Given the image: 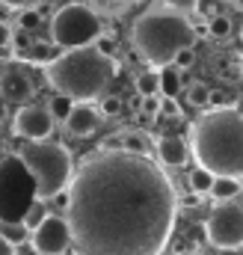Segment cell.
I'll use <instances>...</instances> for the list:
<instances>
[{
    "label": "cell",
    "mask_w": 243,
    "mask_h": 255,
    "mask_svg": "<svg viewBox=\"0 0 243 255\" xmlns=\"http://www.w3.org/2000/svg\"><path fill=\"white\" fill-rule=\"evenodd\" d=\"M68 187L74 255H163L181 202L151 154L107 145Z\"/></svg>",
    "instance_id": "cell-1"
},
{
    "label": "cell",
    "mask_w": 243,
    "mask_h": 255,
    "mask_svg": "<svg viewBox=\"0 0 243 255\" xmlns=\"http://www.w3.org/2000/svg\"><path fill=\"white\" fill-rule=\"evenodd\" d=\"M193 154L214 175L243 178V116L232 107H208L193 122Z\"/></svg>",
    "instance_id": "cell-2"
},
{
    "label": "cell",
    "mask_w": 243,
    "mask_h": 255,
    "mask_svg": "<svg viewBox=\"0 0 243 255\" xmlns=\"http://www.w3.org/2000/svg\"><path fill=\"white\" fill-rule=\"evenodd\" d=\"M116 71L119 65L107 51H101L98 45H86L65 51L48 65V83L62 95H71L74 101H92L107 92Z\"/></svg>",
    "instance_id": "cell-3"
},
{
    "label": "cell",
    "mask_w": 243,
    "mask_h": 255,
    "mask_svg": "<svg viewBox=\"0 0 243 255\" xmlns=\"http://www.w3.org/2000/svg\"><path fill=\"white\" fill-rule=\"evenodd\" d=\"M130 39H133L136 51H139L151 65H157V68H160V65H169L175 60L178 51L193 48V45L199 42L190 15L172 9V6H166V3L145 9V12L133 21Z\"/></svg>",
    "instance_id": "cell-4"
},
{
    "label": "cell",
    "mask_w": 243,
    "mask_h": 255,
    "mask_svg": "<svg viewBox=\"0 0 243 255\" xmlns=\"http://www.w3.org/2000/svg\"><path fill=\"white\" fill-rule=\"evenodd\" d=\"M18 160L33 175L39 199H51L54 193L65 190L74 178V163L68 148L54 139H27L18 148Z\"/></svg>",
    "instance_id": "cell-5"
},
{
    "label": "cell",
    "mask_w": 243,
    "mask_h": 255,
    "mask_svg": "<svg viewBox=\"0 0 243 255\" xmlns=\"http://www.w3.org/2000/svg\"><path fill=\"white\" fill-rule=\"evenodd\" d=\"M101 33H104V21L86 3H68V6L57 9L51 18V39L62 51L95 45Z\"/></svg>",
    "instance_id": "cell-6"
},
{
    "label": "cell",
    "mask_w": 243,
    "mask_h": 255,
    "mask_svg": "<svg viewBox=\"0 0 243 255\" xmlns=\"http://www.w3.org/2000/svg\"><path fill=\"white\" fill-rule=\"evenodd\" d=\"M208 244L217 250H241L243 247V205L220 202L205 220Z\"/></svg>",
    "instance_id": "cell-7"
},
{
    "label": "cell",
    "mask_w": 243,
    "mask_h": 255,
    "mask_svg": "<svg viewBox=\"0 0 243 255\" xmlns=\"http://www.w3.org/2000/svg\"><path fill=\"white\" fill-rule=\"evenodd\" d=\"M30 247L36 255H65L74 247V235H71V223L68 214H48L33 232H30Z\"/></svg>",
    "instance_id": "cell-8"
},
{
    "label": "cell",
    "mask_w": 243,
    "mask_h": 255,
    "mask_svg": "<svg viewBox=\"0 0 243 255\" xmlns=\"http://www.w3.org/2000/svg\"><path fill=\"white\" fill-rule=\"evenodd\" d=\"M54 125H57V119L51 116V110L39 107V104H24L12 119V130L21 139H51Z\"/></svg>",
    "instance_id": "cell-9"
},
{
    "label": "cell",
    "mask_w": 243,
    "mask_h": 255,
    "mask_svg": "<svg viewBox=\"0 0 243 255\" xmlns=\"http://www.w3.org/2000/svg\"><path fill=\"white\" fill-rule=\"evenodd\" d=\"M98 125H101V110H95L89 101H77L71 116L65 119V128L71 136H89L98 130Z\"/></svg>",
    "instance_id": "cell-10"
},
{
    "label": "cell",
    "mask_w": 243,
    "mask_h": 255,
    "mask_svg": "<svg viewBox=\"0 0 243 255\" xmlns=\"http://www.w3.org/2000/svg\"><path fill=\"white\" fill-rule=\"evenodd\" d=\"M33 80L24 74V71H18V68H9L6 74H0V98H6V101H15V104H24V101H30L33 98Z\"/></svg>",
    "instance_id": "cell-11"
},
{
    "label": "cell",
    "mask_w": 243,
    "mask_h": 255,
    "mask_svg": "<svg viewBox=\"0 0 243 255\" xmlns=\"http://www.w3.org/2000/svg\"><path fill=\"white\" fill-rule=\"evenodd\" d=\"M187 157H190V151H187V142L178 139V136H163L160 142H157V160L163 163V166H184L187 163Z\"/></svg>",
    "instance_id": "cell-12"
},
{
    "label": "cell",
    "mask_w": 243,
    "mask_h": 255,
    "mask_svg": "<svg viewBox=\"0 0 243 255\" xmlns=\"http://www.w3.org/2000/svg\"><path fill=\"white\" fill-rule=\"evenodd\" d=\"M241 193H243V181L238 175H217L214 178L211 199H217V202H235Z\"/></svg>",
    "instance_id": "cell-13"
},
{
    "label": "cell",
    "mask_w": 243,
    "mask_h": 255,
    "mask_svg": "<svg viewBox=\"0 0 243 255\" xmlns=\"http://www.w3.org/2000/svg\"><path fill=\"white\" fill-rule=\"evenodd\" d=\"M181 68L175 63H169V65H160V95H178L181 92Z\"/></svg>",
    "instance_id": "cell-14"
},
{
    "label": "cell",
    "mask_w": 243,
    "mask_h": 255,
    "mask_svg": "<svg viewBox=\"0 0 243 255\" xmlns=\"http://www.w3.org/2000/svg\"><path fill=\"white\" fill-rule=\"evenodd\" d=\"M214 172L211 169H205V166H196V169H190V175H187V184H190V190L199 193V196H211V187H214Z\"/></svg>",
    "instance_id": "cell-15"
},
{
    "label": "cell",
    "mask_w": 243,
    "mask_h": 255,
    "mask_svg": "<svg viewBox=\"0 0 243 255\" xmlns=\"http://www.w3.org/2000/svg\"><path fill=\"white\" fill-rule=\"evenodd\" d=\"M133 86H136L139 95H157V92H160V68H145V71H139L136 80H133Z\"/></svg>",
    "instance_id": "cell-16"
},
{
    "label": "cell",
    "mask_w": 243,
    "mask_h": 255,
    "mask_svg": "<svg viewBox=\"0 0 243 255\" xmlns=\"http://www.w3.org/2000/svg\"><path fill=\"white\" fill-rule=\"evenodd\" d=\"M74 98L71 95H62V92H54L51 98H48V110H51V116L57 119V122H65L68 116H71V110H74Z\"/></svg>",
    "instance_id": "cell-17"
},
{
    "label": "cell",
    "mask_w": 243,
    "mask_h": 255,
    "mask_svg": "<svg viewBox=\"0 0 243 255\" xmlns=\"http://www.w3.org/2000/svg\"><path fill=\"white\" fill-rule=\"evenodd\" d=\"M184 98H187V104L190 107H196V110H208V98H211V89L205 86V83H190L187 89H184Z\"/></svg>",
    "instance_id": "cell-18"
},
{
    "label": "cell",
    "mask_w": 243,
    "mask_h": 255,
    "mask_svg": "<svg viewBox=\"0 0 243 255\" xmlns=\"http://www.w3.org/2000/svg\"><path fill=\"white\" fill-rule=\"evenodd\" d=\"M48 214H51V208H48V199H39V196H36V202H33V205L27 208V214H24V223H27V229L33 232V229H36V226H39V223L48 217Z\"/></svg>",
    "instance_id": "cell-19"
},
{
    "label": "cell",
    "mask_w": 243,
    "mask_h": 255,
    "mask_svg": "<svg viewBox=\"0 0 243 255\" xmlns=\"http://www.w3.org/2000/svg\"><path fill=\"white\" fill-rule=\"evenodd\" d=\"M0 232L18 247V244H24V241H30V229H27V223L21 220V223H6V220H0Z\"/></svg>",
    "instance_id": "cell-20"
},
{
    "label": "cell",
    "mask_w": 243,
    "mask_h": 255,
    "mask_svg": "<svg viewBox=\"0 0 243 255\" xmlns=\"http://www.w3.org/2000/svg\"><path fill=\"white\" fill-rule=\"evenodd\" d=\"M139 113H142L145 119L163 116V98H160V92H157V95H139Z\"/></svg>",
    "instance_id": "cell-21"
},
{
    "label": "cell",
    "mask_w": 243,
    "mask_h": 255,
    "mask_svg": "<svg viewBox=\"0 0 243 255\" xmlns=\"http://www.w3.org/2000/svg\"><path fill=\"white\" fill-rule=\"evenodd\" d=\"M122 142H124V148H130V151H139V154H151V148H148V136L145 133H133V130H127V133H122Z\"/></svg>",
    "instance_id": "cell-22"
},
{
    "label": "cell",
    "mask_w": 243,
    "mask_h": 255,
    "mask_svg": "<svg viewBox=\"0 0 243 255\" xmlns=\"http://www.w3.org/2000/svg\"><path fill=\"white\" fill-rule=\"evenodd\" d=\"M48 208H51L54 214H68V211H71V187L54 193V196L48 199Z\"/></svg>",
    "instance_id": "cell-23"
},
{
    "label": "cell",
    "mask_w": 243,
    "mask_h": 255,
    "mask_svg": "<svg viewBox=\"0 0 243 255\" xmlns=\"http://www.w3.org/2000/svg\"><path fill=\"white\" fill-rule=\"evenodd\" d=\"M208 27H211V36H214V39H229V36H232V21H229V15H214V18L208 21Z\"/></svg>",
    "instance_id": "cell-24"
},
{
    "label": "cell",
    "mask_w": 243,
    "mask_h": 255,
    "mask_svg": "<svg viewBox=\"0 0 243 255\" xmlns=\"http://www.w3.org/2000/svg\"><path fill=\"white\" fill-rule=\"evenodd\" d=\"M122 107H124V104H122L119 95H101V116H110V119H113V116L122 113Z\"/></svg>",
    "instance_id": "cell-25"
},
{
    "label": "cell",
    "mask_w": 243,
    "mask_h": 255,
    "mask_svg": "<svg viewBox=\"0 0 243 255\" xmlns=\"http://www.w3.org/2000/svg\"><path fill=\"white\" fill-rule=\"evenodd\" d=\"M15 27H21V30H33V27H39V12L27 6V9L21 12V18H18V24H15Z\"/></svg>",
    "instance_id": "cell-26"
},
{
    "label": "cell",
    "mask_w": 243,
    "mask_h": 255,
    "mask_svg": "<svg viewBox=\"0 0 243 255\" xmlns=\"http://www.w3.org/2000/svg\"><path fill=\"white\" fill-rule=\"evenodd\" d=\"M172 63L178 65L181 71L193 68V65H196V51H193V48H184V51H178V54H175V60H172Z\"/></svg>",
    "instance_id": "cell-27"
},
{
    "label": "cell",
    "mask_w": 243,
    "mask_h": 255,
    "mask_svg": "<svg viewBox=\"0 0 243 255\" xmlns=\"http://www.w3.org/2000/svg\"><path fill=\"white\" fill-rule=\"evenodd\" d=\"M15 42V24L12 21H0V48H9Z\"/></svg>",
    "instance_id": "cell-28"
},
{
    "label": "cell",
    "mask_w": 243,
    "mask_h": 255,
    "mask_svg": "<svg viewBox=\"0 0 243 255\" xmlns=\"http://www.w3.org/2000/svg\"><path fill=\"white\" fill-rule=\"evenodd\" d=\"M208 107H232V98H229V95H226L223 89H211Z\"/></svg>",
    "instance_id": "cell-29"
},
{
    "label": "cell",
    "mask_w": 243,
    "mask_h": 255,
    "mask_svg": "<svg viewBox=\"0 0 243 255\" xmlns=\"http://www.w3.org/2000/svg\"><path fill=\"white\" fill-rule=\"evenodd\" d=\"M163 3L172 6V9H178V12H187V15H193L196 6H199V0H163Z\"/></svg>",
    "instance_id": "cell-30"
},
{
    "label": "cell",
    "mask_w": 243,
    "mask_h": 255,
    "mask_svg": "<svg viewBox=\"0 0 243 255\" xmlns=\"http://www.w3.org/2000/svg\"><path fill=\"white\" fill-rule=\"evenodd\" d=\"M196 12H199L202 18H208V21H211L214 15H220V12H217V0H199V6H196Z\"/></svg>",
    "instance_id": "cell-31"
},
{
    "label": "cell",
    "mask_w": 243,
    "mask_h": 255,
    "mask_svg": "<svg viewBox=\"0 0 243 255\" xmlns=\"http://www.w3.org/2000/svg\"><path fill=\"white\" fill-rule=\"evenodd\" d=\"M160 98H163V113L172 116V119H178V116H181V107L175 104V98H172V95H160Z\"/></svg>",
    "instance_id": "cell-32"
},
{
    "label": "cell",
    "mask_w": 243,
    "mask_h": 255,
    "mask_svg": "<svg viewBox=\"0 0 243 255\" xmlns=\"http://www.w3.org/2000/svg\"><path fill=\"white\" fill-rule=\"evenodd\" d=\"M0 255H15V244L0 232Z\"/></svg>",
    "instance_id": "cell-33"
},
{
    "label": "cell",
    "mask_w": 243,
    "mask_h": 255,
    "mask_svg": "<svg viewBox=\"0 0 243 255\" xmlns=\"http://www.w3.org/2000/svg\"><path fill=\"white\" fill-rule=\"evenodd\" d=\"M3 6H9V9H27V6H33L36 0H0Z\"/></svg>",
    "instance_id": "cell-34"
},
{
    "label": "cell",
    "mask_w": 243,
    "mask_h": 255,
    "mask_svg": "<svg viewBox=\"0 0 243 255\" xmlns=\"http://www.w3.org/2000/svg\"><path fill=\"white\" fill-rule=\"evenodd\" d=\"M202 199H205V196H199V193H190V196H181L178 202H181V205H187V208H193V205H199Z\"/></svg>",
    "instance_id": "cell-35"
},
{
    "label": "cell",
    "mask_w": 243,
    "mask_h": 255,
    "mask_svg": "<svg viewBox=\"0 0 243 255\" xmlns=\"http://www.w3.org/2000/svg\"><path fill=\"white\" fill-rule=\"evenodd\" d=\"M241 39H243V24H241Z\"/></svg>",
    "instance_id": "cell-36"
},
{
    "label": "cell",
    "mask_w": 243,
    "mask_h": 255,
    "mask_svg": "<svg viewBox=\"0 0 243 255\" xmlns=\"http://www.w3.org/2000/svg\"><path fill=\"white\" fill-rule=\"evenodd\" d=\"M187 255H199V253H187Z\"/></svg>",
    "instance_id": "cell-37"
}]
</instances>
